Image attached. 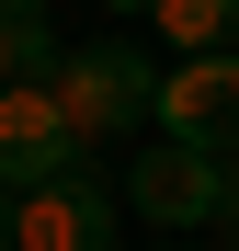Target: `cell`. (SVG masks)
Masks as SVG:
<instances>
[{"label": "cell", "instance_id": "obj_9", "mask_svg": "<svg viewBox=\"0 0 239 251\" xmlns=\"http://www.w3.org/2000/svg\"><path fill=\"white\" fill-rule=\"evenodd\" d=\"M0 251H23V240H12V183H0Z\"/></svg>", "mask_w": 239, "mask_h": 251}, {"label": "cell", "instance_id": "obj_3", "mask_svg": "<svg viewBox=\"0 0 239 251\" xmlns=\"http://www.w3.org/2000/svg\"><path fill=\"white\" fill-rule=\"evenodd\" d=\"M159 137L239 160V46H205V57H171L159 69Z\"/></svg>", "mask_w": 239, "mask_h": 251}, {"label": "cell", "instance_id": "obj_2", "mask_svg": "<svg viewBox=\"0 0 239 251\" xmlns=\"http://www.w3.org/2000/svg\"><path fill=\"white\" fill-rule=\"evenodd\" d=\"M228 183H239V160L159 137V149H137V172L114 183V194H126V217H148L159 240H205V228L228 217Z\"/></svg>", "mask_w": 239, "mask_h": 251}, {"label": "cell", "instance_id": "obj_1", "mask_svg": "<svg viewBox=\"0 0 239 251\" xmlns=\"http://www.w3.org/2000/svg\"><path fill=\"white\" fill-rule=\"evenodd\" d=\"M57 103H68V126L91 149L103 137H137V126H159V57L137 46V34H91V46H68Z\"/></svg>", "mask_w": 239, "mask_h": 251}, {"label": "cell", "instance_id": "obj_8", "mask_svg": "<svg viewBox=\"0 0 239 251\" xmlns=\"http://www.w3.org/2000/svg\"><path fill=\"white\" fill-rule=\"evenodd\" d=\"M217 251H239V183H228V217H217Z\"/></svg>", "mask_w": 239, "mask_h": 251}, {"label": "cell", "instance_id": "obj_4", "mask_svg": "<svg viewBox=\"0 0 239 251\" xmlns=\"http://www.w3.org/2000/svg\"><path fill=\"white\" fill-rule=\"evenodd\" d=\"M114 217H126V194L91 160L57 172V183H34V194H12V240L23 251H114Z\"/></svg>", "mask_w": 239, "mask_h": 251}, {"label": "cell", "instance_id": "obj_5", "mask_svg": "<svg viewBox=\"0 0 239 251\" xmlns=\"http://www.w3.org/2000/svg\"><path fill=\"white\" fill-rule=\"evenodd\" d=\"M80 160H91V137L68 126L57 80H23V92H0V183H12V194H34V183L80 172Z\"/></svg>", "mask_w": 239, "mask_h": 251}, {"label": "cell", "instance_id": "obj_7", "mask_svg": "<svg viewBox=\"0 0 239 251\" xmlns=\"http://www.w3.org/2000/svg\"><path fill=\"white\" fill-rule=\"evenodd\" d=\"M159 46L171 57H205V46H239V0H148Z\"/></svg>", "mask_w": 239, "mask_h": 251}, {"label": "cell", "instance_id": "obj_11", "mask_svg": "<svg viewBox=\"0 0 239 251\" xmlns=\"http://www.w3.org/2000/svg\"><path fill=\"white\" fill-rule=\"evenodd\" d=\"M103 12H148V0H103Z\"/></svg>", "mask_w": 239, "mask_h": 251}, {"label": "cell", "instance_id": "obj_10", "mask_svg": "<svg viewBox=\"0 0 239 251\" xmlns=\"http://www.w3.org/2000/svg\"><path fill=\"white\" fill-rule=\"evenodd\" d=\"M159 251H217V240H159Z\"/></svg>", "mask_w": 239, "mask_h": 251}, {"label": "cell", "instance_id": "obj_6", "mask_svg": "<svg viewBox=\"0 0 239 251\" xmlns=\"http://www.w3.org/2000/svg\"><path fill=\"white\" fill-rule=\"evenodd\" d=\"M57 69H68V34L46 23V0H0V92L57 80Z\"/></svg>", "mask_w": 239, "mask_h": 251}]
</instances>
